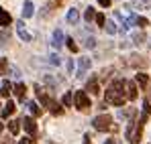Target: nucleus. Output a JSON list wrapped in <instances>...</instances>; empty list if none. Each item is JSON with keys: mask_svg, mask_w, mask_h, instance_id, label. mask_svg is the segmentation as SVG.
I'll use <instances>...</instances> for the list:
<instances>
[{"mask_svg": "<svg viewBox=\"0 0 151 144\" xmlns=\"http://www.w3.org/2000/svg\"><path fill=\"white\" fill-rule=\"evenodd\" d=\"M106 104H112V106H125L127 101V81L125 79H114L108 89H106Z\"/></svg>", "mask_w": 151, "mask_h": 144, "instance_id": "obj_1", "label": "nucleus"}, {"mask_svg": "<svg viewBox=\"0 0 151 144\" xmlns=\"http://www.w3.org/2000/svg\"><path fill=\"white\" fill-rule=\"evenodd\" d=\"M147 122V114H143L139 120H131L129 126H127V140L131 144H139L141 142V134H143V126Z\"/></svg>", "mask_w": 151, "mask_h": 144, "instance_id": "obj_2", "label": "nucleus"}, {"mask_svg": "<svg viewBox=\"0 0 151 144\" xmlns=\"http://www.w3.org/2000/svg\"><path fill=\"white\" fill-rule=\"evenodd\" d=\"M92 126L98 130V132H106V130H114L116 132V124H112V118L108 114H100L92 120Z\"/></svg>", "mask_w": 151, "mask_h": 144, "instance_id": "obj_3", "label": "nucleus"}, {"mask_svg": "<svg viewBox=\"0 0 151 144\" xmlns=\"http://www.w3.org/2000/svg\"><path fill=\"white\" fill-rule=\"evenodd\" d=\"M74 101H76V108L80 110V112H88L90 110V97L86 96V92H78L74 96Z\"/></svg>", "mask_w": 151, "mask_h": 144, "instance_id": "obj_4", "label": "nucleus"}, {"mask_svg": "<svg viewBox=\"0 0 151 144\" xmlns=\"http://www.w3.org/2000/svg\"><path fill=\"white\" fill-rule=\"evenodd\" d=\"M90 65H92L90 57H80V61H78V73H76V77H78V79H84V77H86V73H88V69H90Z\"/></svg>", "mask_w": 151, "mask_h": 144, "instance_id": "obj_5", "label": "nucleus"}, {"mask_svg": "<svg viewBox=\"0 0 151 144\" xmlns=\"http://www.w3.org/2000/svg\"><path fill=\"white\" fill-rule=\"evenodd\" d=\"M23 128L27 130V134H29L31 138H35V136H37V124L33 122V118H31V116L23 118Z\"/></svg>", "mask_w": 151, "mask_h": 144, "instance_id": "obj_6", "label": "nucleus"}, {"mask_svg": "<svg viewBox=\"0 0 151 144\" xmlns=\"http://www.w3.org/2000/svg\"><path fill=\"white\" fill-rule=\"evenodd\" d=\"M63 33L57 28L55 33H53V37H51V45H53V49H61V45H63Z\"/></svg>", "mask_w": 151, "mask_h": 144, "instance_id": "obj_7", "label": "nucleus"}, {"mask_svg": "<svg viewBox=\"0 0 151 144\" xmlns=\"http://www.w3.org/2000/svg\"><path fill=\"white\" fill-rule=\"evenodd\" d=\"M127 99H137V85L135 81H127Z\"/></svg>", "mask_w": 151, "mask_h": 144, "instance_id": "obj_8", "label": "nucleus"}, {"mask_svg": "<svg viewBox=\"0 0 151 144\" xmlns=\"http://www.w3.org/2000/svg\"><path fill=\"white\" fill-rule=\"evenodd\" d=\"M47 110H49L53 116H61V114H63V108H61L57 101H53V99H49V104H47Z\"/></svg>", "mask_w": 151, "mask_h": 144, "instance_id": "obj_9", "label": "nucleus"}, {"mask_svg": "<svg viewBox=\"0 0 151 144\" xmlns=\"http://www.w3.org/2000/svg\"><path fill=\"white\" fill-rule=\"evenodd\" d=\"M135 81L139 83V87H141V89H147V85H149V75H147V73H137Z\"/></svg>", "mask_w": 151, "mask_h": 144, "instance_id": "obj_10", "label": "nucleus"}, {"mask_svg": "<svg viewBox=\"0 0 151 144\" xmlns=\"http://www.w3.org/2000/svg\"><path fill=\"white\" fill-rule=\"evenodd\" d=\"M10 23H12L10 14H8V12H6V10H4V8L0 6V26H4V28H6V26H8Z\"/></svg>", "mask_w": 151, "mask_h": 144, "instance_id": "obj_11", "label": "nucleus"}, {"mask_svg": "<svg viewBox=\"0 0 151 144\" xmlns=\"http://www.w3.org/2000/svg\"><path fill=\"white\" fill-rule=\"evenodd\" d=\"M17 110V106H14V101H6V106H4V110H2V118H10L12 116V112Z\"/></svg>", "mask_w": 151, "mask_h": 144, "instance_id": "obj_12", "label": "nucleus"}, {"mask_svg": "<svg viewBox=\"0 0 151 144\" xmlns=\"http://www.w3.org/2000/svg\"><path fill=\"white\" fill-rule=\"evenodd\" d=\"M33 14H35V6H33L31 0H27L25 6H23V16H25V18H31Z\"/></svg>", "mask_w": 151, "mask_h": 144, "instance_id": "obj_13", "label": "nucleus"}, {"mask_svg": "<svg viewBox=\"0 0 151 144\" xmlns=\"http://www.w3.org/2000/svg\"><path fill=\"white\" fill-rule=\"evenodd\" d=\"M68 23L70 24H78V21H80V12H78V8H70V12H68Z\"/></svg>", "mask_w": 151, "mask_h": 144, "instance_id": "obj_14", "label": "nucleus"}, {"mask_svg": "<svg viewBox=\"0 0 151 144\" xmlns=\"http://www.w3.org/2000/svg\"><path fill=\"white\" fill-rule=\"evenodd\" d=\"M86 89L90 92V94H98L100 89H98V77H92L88 83H86Z\"/></svg>", "mask_w": 151, "mask_h": 144, "instance_id": "obj_15", "label": "nucleus"}, {"mask_svg": "<svg viewBox=\"0 0 151 144\" xmlns=\"http://www.w3.org/2000/svg\"><path fill=\"white\" fill-rule=\"evenodd\" d=\"M8 41H10V33H8V28H2L0 31V47H8Z\"/></svg>", "mask_w": 151, "mask_h": 144, "instance_id": "obj_16", "label": "nucleus"}, {"mask_svg": "<svg viewBox=\"0 0 151 144\" xmlns=\"http://www.w3.org/2000/svg\"><path fill=\"white\" fill-rule=\"evenodd\" d=\"M14 94H17V97H19V99H25V96H27V85H25V83H17V85H14Z\"/></svg>", "mask_w": 151, "mask_h": 144, "instance_id": "obj_17", "label": "nucleus"}, {"mask_svg": "<svg viewBox=\"0 0 151 144\" xmlns=\"http://www.w3.org/2000/svg\"><path fill=\"white\" fill-rule=\"evenodd\" d=\"M23 120H12V122H8V130H10V134H19V130H21V124Z\"/></svg>", "mask_w": 151, "mask_h": 144, "instance_id": "obj_18", "label": "nucleus"}, {"mask_svg": "<svg viewBox=\"0 0 151 144\" xmlns=\"http://www.w3.org/2000/svg\"><path fill=\"white\" fill-rule=\"evenodd\" d=\"M10 89H12L10 81H4V83H2V89H0V96H2V97H8V96H10Z\"/></svg>", "mask_w": 151, "mask_h": 144, "instance_id": "obj_19", "label": "nucleus"}, {"mask_svg": "<svg viewBox=\"0 0 151 144\" xmlns=\"http://www.w3.org/2000/svg\"><path fill=\"white\" fill-rule=\"evenodd\" d=\"M104 28H106V33H108V35H114V33L119 31V28H116V23H114V21H106Z\"/></svg>", "mask_w": 151, "mask_h": 144, "instance_id": "obj_20", "label": "nucleus"}, {"mask_svg": "<svg viewBox=\"0 0 151 144\" xmlns=\"http://www.w3.org/2000/svg\"><path fill=\"white\" fill-rule=\"evenodd\" d=\"M84 18H86L88 23H90V21H94V18H96V10H94L92 6H90V8H86V12H84Z\"/></svg>", "mask_w": 151, "mask_h": 144, "instance_id": "obj_21", "label": "nucleus"}, {"mask_svg": "<svg viewBox=\"0 0 151 144\" xmlns=\"http://www.w3.org/2000/svg\"><path fill=\"white\" fill-rule=\"evenodd\" d=\"M27 106H29V110H31V114H33V116H41V108H39L35 101H29Z\"/></svg>", "mask_w": 151, "mask_h": 144, "instance_id": "obj_22", "label": "nucleus"}, {"mask_svg": "<svg viewBox=\"0 0 151 144\" xmlns=\"http://www.w3.org/2000/svg\"><path fill=\"white\" fill-rule=\"evenodd\" d=\"M72 101H74L72 92H65V94H63V97H61V104H63V106H72Z\"/></svg>", "mask_w": 151, "mask_h": 144, "instance_id": "obj_23", "label": "nucleus"}, {"mask_svg": "<svg viewBox=\"0 0 151 144\" xmlns=\"http://www.w3.org/2000/svg\"><path fill=\"white\" fill-rule=\"evenodd\" d=\"M131 65H147V61L145 59H139V55H131V61H129Z\"/></svg>", "mask_w": 151, "mask_h": 144, "instance_id": "obj_24", "label": "nucleus"}, {"mask_svg": "<svg viewBox=\"0 0 151 144\" xmlns=\"http://www.w3.org/2000/svg\"><path fill=\"white\" fill-rule=\"evenodd\" d=\"M143 41H145V35L143 33H133V43L135 45H141Z\"/></svg>", "mask_w": 151, "mask_h": 144, "instance_id": "obj_25", "label": "nucleus"}, {"mask_svg": "<svg viewBox=\"0 0 151 144\" xmlns=\"http://www.w3.org/2000/svg\"><path fill=\"white\" fill-rule=\"evenodd\" d=\"M65 45H68V49H70L72 53H76V51H78V45L74 43V39H72V37H65Z\"/></svg>", "mask_w": 151, "mask_h": 144, "instance_id": "obj_26", "label": "nucleus"}, {"mask_svg": "<svg viewBox=\"0 0 151 144\" xmlns=\"http://www.w3.org/2000/svg\"><path fill=\"white\" fill-rule=\"evenodd\" d=\"M6 73H8V61L2 57L0 59V75H6Z\"/></svg>", "mask_w": 151, "mask_h": 144, "instance_id": "obj_27", "label": "nucleus"}, {"mask_svg": "<svg viewBox=\"0 0 151 144\" xmlns=\"http://www.w3.org/2000/svg\"><path fill=\"white\" fill-rule=\"evenodd\" d=\"M135 24H137V26H141V28H145V26L149 24V21H147L145 16H137V21H135Z\"/></svg>", "mask_w": 151, "mask_h": 144, "instance_id": "obj_28", "label": "nucleus"}, {"mask_svg": "<svg viewBox=\"0 0 151 144\" xmlns=\"http://www.w3.org/2000/svg\"><path fill=\"white\" fill-rule=\"evenodd\" d=\"M49 63H51V65H59V63H61V59H59V55H57V53L49 55Z\"/></svg>", "mask_w": 151, "mask_h": 144, "instance_id": "obj_29", "label": "nucleus"}, {"mask_svg": "<svg viewBox=\"0 0 151 144\" xmlns=\"http://www.w3.org/2000/svg\"><path fill=\"white\" fill-rule=\"evenodd\" d=\"M19 37H21V39H23V41H27V43H29V41H33V37H31V35H29V33H27L25 28H23V31H19Z\"/></svg>", "mask_w": 151, "mask_h": 144, "instance_id": "obj_30", "label": "nucleus"}, {"mask_svg": "<svg viewBox=\"0 0 151 144\" xmlns=\"http://www.w3.org/2000/svg\"><path fill=\"white\" fill-rule=\"evenodd\" d=\"M84 45H86V47H88V49H94V47H96V39H94V37H88Z\"/></svg>", "mask_w": 151, "mask_h": 144, "instance_id": "obj_31", "label": "nucleus"}, {"mask_svg": "<svg viewBox=\"0 0 151 144\" xmlns=\"http://www.w3.org/2000/svg\"><path fill=\"white\" fill-rule=\"evenodd\" d=\"M94 21H96V24H98V26H104V24H106L104 14H96V18H94Z\"/></svg>", "mask_w": 151, "mask_h": 144, "instance_id": "obj_32", "label": "nucleus"}, {"mask_svg": "<svg viewBox=\"0 0 151 144\" xmlns=\"http://www.w3.org/2000/svg\"><path fill=\"white\" fill-rule=\"evenodd\" d=\"M143 114H147V116L151 114V104L147 101V99H145V104H143Z\"/></svg>", "mask_w": 151, "mask_h": 144, "instance_id": "obj_33", "label": "nucleus"}, {"mask_svg": "<svg viewBox=\"0 0 151 144\" xmlns=\"http://www.w3.org/2000/svg\"><path fill=\"white\" fill-rule=\"evenodd\" d=\"M10 73H12V75H14L17 79L21 77V69H19V67H10Z\"/></svg>", "mask_w": 151, "mask_h": 144, "instance_id": "obj_34", "label": "nucleus"}, {"mask_svg": "<svg viewBox=\"0 0 151 144\" xmlns=\"http://www.w3.org/2000/svg\"><path fill=\"white\" fill-rule=\"evenodd\" d=\"M65 67H68V71H74V61L68 59V61H65Z\"/></svg>", "mask_w": 151, "mask_h": 144, "instance_id": "obj_35", "label": "nucleus"}, {"mask_svg": "<svg viewBox=\"0 0 151 144\" xmlns=\"http://www.w3.org/2000/svg\"><path fill=\"white\" fill-rule=\"evenodd\" d=\"M33 140H35V138H31V136H27V138H23V140H21L19 144H33Z\"/></svg>", "mask_w": 151, "mask_h": 144, "instance_id": "obj_36", "label": "nucleus"}, {"mask_svg": "<svg viewBox=\"0 0 151 144\" xmlns=\"http://www.w3.org/2000/svg\"><path fill=\"white\" fill-rule=\"evenodd\" d=\"M0 144H14L12 138H0Z\"/></svg>", "mask_w": 151, "mask_h": 144, "instance_id": "obj_37", "label": "nucleus"}, {"mask_svg": "<svg viewBox=\"0 0 151 144\" xmlns=\"http://www.w3.org/2000/svg\"><path fill=\"white\" fill-rule=\"evenodd\" d=\"M98 4L104 6V8H108V6H110V0H98Z\"/></svg>", "mask_w": 151, "mask_h": 144, "instance_id": "obj_38", "label": "nucleus"}, {"mask_svg": "<svg viewBox=\"0 0 151 144\" xmlns=\"http://www.w3.org/2000/svg\"><path fill=\"white\" fill-rule=\"evenodd\" d=\"M25 28V23L23 21H17V31H23Z\"/></svg>", "mask_w": 151, "mask_h": 144, "instance_id": "obj_39", "label": "nucleus"}, {"mask_svg": "<svg viewBox=\"0 0 151 144\" xmlns=\"http://www.w3.org/2000/svg\"><path fill=\"white\" fill-rule=\"evenodd\" d=\"M84 144H90V134H86V136H84Z\"/></svg>", "mask_w": 151, "mask_h": 144, "instance_id": "obj_40", "label": "nucleus"}, {"mask_svg": "<svg viewBox=\"0 0 151 144\" xmlns=\"http://www.w3.org/2000/svg\"><path fill=\"white\" fill-rule=\"evenodd\" d=\"M104 144H116V142H114L112 138H106V142H104Z\"/></svg>", "mask_w": 151, "mask_h": 144, "instance_id": "obj_41", "label": "nucleus"}, {"mask_svg": "<svg viewBox=\"0 0 151 144\" xmlns=\"http://www.w3.org/2000/svg\"><path fill=\"white\" fill-rule=\"evenodd\" d=\"M0 138H2V122H0Z\"/></svg>", "mask_w": 151, "mask_h": 144, "instance_id": "obj_42", "label": "nucleus"}]
</instances>
